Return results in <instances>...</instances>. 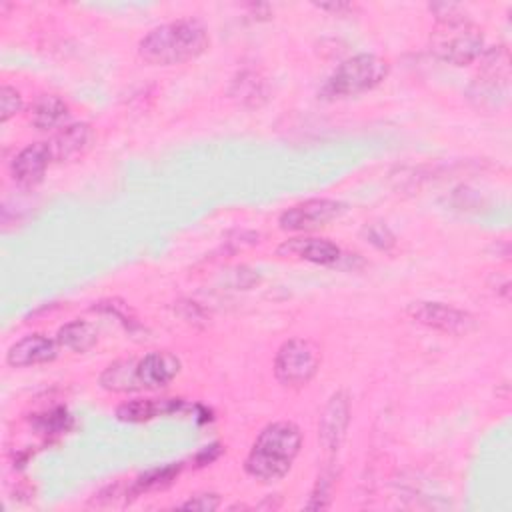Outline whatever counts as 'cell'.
Masks as SVG:
<instances>
[{
    "instance_id": "obj_23",
    "label": "cell",
    "mask_w": 512,
    "mask_h": 512,
    "mask_svg": "<svg viewBox=\"0 0 512 512\" xmlns=\"http://www.w3.org/2000/svg\"><path fill=\"white\" fill-rule=\"evenodd\" d=\"M24 108V100L22 94L14 88L4 84L0 88V122H8L10 118H14L20 110Z\"/></svg>"
},
{
    "instance_id": "obj_16",
    "label": "cell",
    "mask_w": 512,
    "mask_h": 512,
    "mask_svg": "<svg viewBox=\"0 0 512 512\" xmlns=\"http://www.w3.org/2000/svg\"><path fill=\"white\" fill-rule=\"evenodd\" d=\"M70 108L68 104L56 96V94H42L38 96L32 106H30V124L38 130H50L60 126L66 116H68Z\"/></svg>"
},
{
    "instance_id": "obj_8",
    "label": "cell",
    "mask_w": 512,
    "mask_h": 512,
    "mask_svg": "<svg viewBox=\"0 0 512 512\" xmlns=\"http://www.w3.org/2000/svg\"><path fill=\"white\" fill-rule=\"evenodd\" d=\"M406 312L414 322L450 336H466L478 328V322L470 312L444 302L418 300L408 304Z\"/></svg>"
},
{
    "instance_id": "obj_5",
    "label": "cell",
    "mask_w": 512,
    "mask_h": 512,
    "mask_svg": "<svg viewBox=\"0 0 512 512\" xmlns=\"http://www.w3.org/2000/svg\"><path fill=\"white\" fill-rule=\"evenodd\" d=\"M322 362L320 348L308 338L286 340L274 358V376L284 388H302L318 372Z\"/></svg>"
},
{
    "instance_id": "obj_12",
    "label": "cell",
    "mask_w": 512,
    "mask_h": 512,
    "mask_svg": "<svg viewBox=\"0 0 512 512\" xmlns=\"http://www.w3.org/2000/svg\"><path fill=\"white\" fill-rule=\"evenodd\" d=\"M52 152L48 142H34L24 146L10 164V174L16 184L24 188H32L42 182L48 166L52 164Z\"/></svg>"
},
{
    "instance_id": "obj_21",
    "label": "cell",
    "mask_w": 512,
    "mask_h": 512,
    "mask_svg": "<svg viewBox=\"0 0 512 512\" xmlns=\"http://www.w3.org/2000/svg\"><path fill=\"white\" fill-rule=\"evenodd\" d=\"M32 422L38 428V432L48 434V436L64 434L74 424V420H72V416H70V412L66 408H52V410H48L44 414H36Z\"/></svg>"
},
{
    "instance_id": "obj_10",
    "label": "cell",
    "mask_w": 512,
    "mask_h": 512,
    "mask_svg": "<svg viewBox=\"0 0 512 512\" xmlns=\"http://www.w3.org/2000/svg\"><path fill=\"white\" fill-rule=\"evenodd\" d=\"M94 142V130L88 122H72L62 126L50 140V152L54 162H72L82 158Z\"/></svg>"
},
{
    "instance_id": "obj_15",
    "label": "cell",
    "mask_w": 512,
    "mask_h": 512,
    "mask_svg": "<svg viewBox=\"0 0 512 512\" xmlns=\"http://www.w3.org/2000/svg\"><path fill=\"white\" fill-rule=\"evenodd\" d=\"M186 408V402L182 398H136L122 402L116 408V418L120 422L140 424L154 420L158 416H170L178 414Z\"/></svg>"
},
{
    "instance_id": "obj_1",
    "label": "cell",
    "mask_w": 512,
    "mask_h": 512,
    "mask_svg": "<svg viewBox=\"0 0 512 512\" xmlns=\"http://www.w3.org/2000/svg\"><path fill=\"white\" fill-rule=\"evenodd\" d=\"M210 46L206 26L194 18H180L152 28L138 42V56L152 66H176L202 56Z\"/></svg>"
},
{
    "instance_id": "obj_6",
    "label": "cell",
    "mask_w": 512,
    "mask_h": 512,
    "mask_svg": "<svg viewBox=\"0 0 512 512\" xmlns=\"http://www.w3.org/2000/svg\"><path fill=\"white\" fill-rule=\"evenodd\" d=\"M508 62V50L504 46H494L484 54L480 74L468 88V96L478 108H498L506 100L510 80Z\"/></svg>"
},
{
    "instance_id": "obj_14",
    "label": "cell",
    "mask_w": 512,
    "mask_h": 512,
    "mask_svg": "<svg viewBox=\"0 0 512 512\" xmlns=\"http://www.w3.org/2000/svg\"><path fill=\"white\" fill-rule=\"evenodd\" d=\"M56 356H58V340H52L44 334H28L8 348L6 362L12 368H26V366L48 364Z\"/></svg>"
},
{
    "instance_id": "obj_9",
    "label": "cell",
    "mask_w": 512,
    "mask_h": 512,
    "mask_svg": "<svg viewBox=\"0 0 512 512\" xmlns=\"http://www.w3.org/2000/svg\"><path fill=\"white\" fill-rule=\"evenodd\" d=\"M348 424H350V398L344 390H338L328 398L318 422V440L322 450L328 456L338 454L346 438Z\"/></svg>"
},
{
    "instance_id": "obj_26",
    "label": "cell",
    "mask_w": 512,
    "mask_h": 512,
    "mask_svg": "<svg viewBox=\"0 0 512 512\" xmlns=\"http://www.w3.org/2000/svg\"><path fill=\"white\" fill-rule=\"evenodd\" d=\"M220 452H222L220 444H210V446L202 448V450L198 452V456H196V462H198V466H206V464L214 462V460L220 456Z\"/></svg>"
},
{
    "instance_id": "obj_4",
    "label": "cell",
    "mask_w": 512,
    "mask_h": 512,
    "mask_svg": "<svg viewBox=\"0 0 512 512\" xmlns=\"http://www.w3.org/2000/svg\"><path fill=\"white\" fill-rule=\"evenodd\" d=\"M388 72V60L362 52L336 66V70L322 84L320 94L328 100L358 96L380 86L388 78Z\"/></svg>"
},
{
    "instance_id": "obj_3",
    "label": "cell",
    "mask_w": 512,
    "mask_h": 512,
    "mask_svg": "<svg viewBox=\"0 0 512 512\" xmlns=\"http://www.w3.org/2000/svg\"><path fill=\"white\" fill-rule=\"evenodd\" d=\"M446 12H436V24L430 34V50L436 58L452 66H468L484 50L482 28L456 6L442 4Z\"/></svg>"
},
{
    "instance_id": "obj_13",
    "label": "cell",
    "mask_w": 512,
    "mask_h": 512,
    "mask_svg": "<svg viewBox=\"0 0 512 512\" xmlns=\"http://www.w3.org/2000/svg\"><path fill=\"white\" fill-rule=\"evenodd\" d=\"M278 256L284 258H298L304 262L332 266L340 260L342 250L328 238H290L278 246Z\"/></svg>"
},
{
    "instance_id": "obj_18",
    "label": "cell",
    "mask_w": 512,
    "mask_h": 512,
    "mask_svg": "<svg viewBox=\"0 0 512 512\" xmlns=\"http://www.w3.org/2000/svg\"><path fill=\"white\" fill-rule=\"evenodd\" d=\"M182 470V464H166V466H158V468H152V470H146L144 474L136 476L134 482L128 486L126 490V498L132 496H140V494H146V492H152V490H162V488H168L180 474Z\"/></svg>"
},
{
    "instance_id": "obj_22",
    "label": "cell",
    "mask_w": 512,
    "mask_h": 512,
    "mask_svg": "<svg viewBox=\"0 0 512 512\" xmlns=\"http://www.w3.org/2000/svg\"><path fill=\"white\" fill-rule=\"evenodd\" d=\"M362 234L366 238L368 244L376 246L378 250H390L396 246V236L392 234V230L380 222H370L362 228Z\"/></svg>"
},
{
    "instance_id": "obj_11",
    "label": "cell",
    "mask_w": 512,
    "mask_h": 512,
    "mask_svg": "<svg viewBox=\"0 0 512 512\" xmlns=\"http://www.w3.org/2000/svg\"><path fill=\"white\" fill-rule=\"evenodd\" d=\"M180 372V358L168 350H154L136 360V376L142 390L168 386Z\"/></svg>"
},
{
    "instance_id": "obj_19",
    "label": "cell",
    "mask_w": 512,
    "mask_h": 512,
    "mask_svg": "<svg viewBox=\"0 0 512 512\" xmlns=\"http://www.w3.org/2000/svg\"><path fill=\"white\" fill-rule=\"evenodd\" d=\"M58 344L72 350V352H86L90 350L96 340H98V334H96V328L86 322V320H72L68 324H64L60 330H58V336H56Z\"/></svg>"
},
{
    "instance_id": "obj_20",
    "label": "cell",
    "mask_w": 512,
    "mask_h": 512,
    "mask_svg": "<svg viewBox=\"0 0 512 512\" xmlns=\"http://www.w3.org/2000/svg\"><path fill=\"white\" fill-rule=\"evenodd\" d=\"M230 94L238 98L246 106H260L268 98V90L264 80L254 72H240L232 82Z\"/></svg>"
},
{
    "instance_id": "obj_7",
    "label": "cell",
    "mask_w": 512,
    "mask_h": 512,
    "mask_svg": "<svg viewBox=\"0 0 512 512\" xmlns=\"http://www.w3.org/2000/svg\"><path fill=\"white\" fill-rule=\"evenodd\" d=\"M348 210V204L334 198H310L284 210L278 224L284 232H312L338 218Z\"/></svg>"
},
{
    "instance_id": "obj_2",
    "label": "cell",
    "mask_w": 512,
    "mask_h": 512,
    "mask_svg": "<svg viewBox=\"0 0 512 512\" xmlns=\"http://www.w3.org/2000/svg\"><path fill=\"white\" fill-rule=\"evenodd\" d=\"M302 448V432L290 420H278L260 430L244 460L248 476L260 482L284 478Z\"/></svg>"
},
{
    "instance_id": "obj_25",
    "label": "cell",
    "mask_w": 512,
    "mask_h": 512,
    "mask_svg": "<svg viewBox=\"0 0 512 512\" xmlns=\"http://www.w3.org/2000/svg\"><path fill=\"white\" fill-rule=\"evenodd\" d=\"M180 508H184V510H198V512H212V510L220 508V496L214 494V492L196 494V496H190L186 502H182Z\"/></svg>"
},
{
    "instance_id": "obj_27",
    "label": "cell",
    "mask_w": 512,
    "mask_h": 512,
    "mask_svg": "<svg viewBox=\"0 0 512 512\" xmlns=\"http://www.w3.org/2000/svg\"><path fill=\"white\" fill-rule=\"evenodd\" d=\"M320 10H328V12H334V14H344L348 10H352V4L348 2H330V4H316Z\"/></svg>"
},
{
    "instance_id": "obj_24",
    "label": "cell",
    "mask_w": 512,
    "mask_h": 512,
    "mask_svg": "<svg viewBox=\"0 0 512 512\" xmlns=\"http://www.w3.org/2000/svg\"><path fill=\"white\" fill-rule=\"evenodd\" d=\"M330 498H332V476L330 474H322L318 476L312 492H310V500L306 502L304 508L308 510H324L330 506Z\"/></svg>"
},
{
    "instance_id": "obj_17",
    "label": "cell",
    "mask_w": 512,
    "mask_h": 512,
    "mask_svg": "<svg viewBox=\"0 0 512 512\" xmlns=\"http://www.w3.org/2000/svg\"><path fill=\"white\" fill-rule=\"evenodd\" d=\"M100 386L108 392H118V394H128L142 390L138 376H136V360H116L104 368V372L98 378Z\"/></svg>"
}]
</instances>
